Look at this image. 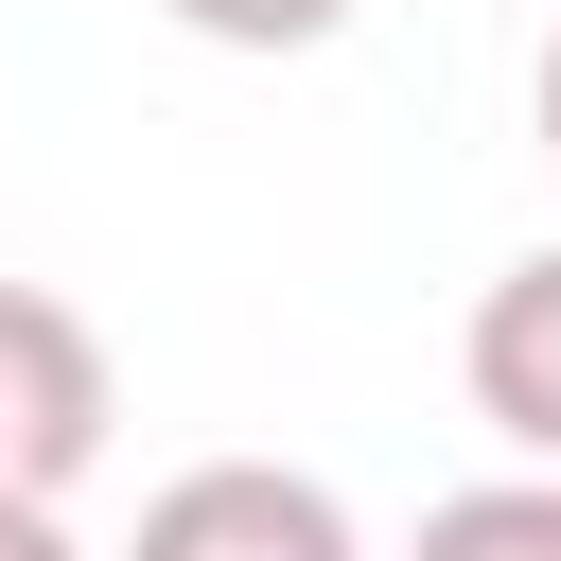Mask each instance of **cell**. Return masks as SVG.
<instances>
[{
    "label": "cell",
    "instance_id": "obj_1",
    "mask_svg": "<svg viewBox=\"0 0 561 561\" xmlns=\"http://www.w3.org/2000/svg\"><path fill=\"white\" fill-rule=\"evenodd\" d=\"M105 421H123L105 333L53 280H0V508H70L105 473Z\"/></svg>",
    "mask_w": 561,
    "mask_h": 561
},
{
    "label": "cell",
    "instance_id": "obj_2",
    "mask_svg": "<svg viewBox=\"0 0 561 561\" xmlns=\"http://www.w3.org/2000/svg\"><path fill=\"white\" fill-rule=\"evenodd\" d=\"M123 561H368V543H351V508H333L316 473H280V456H193V473L140 491V543H123Z\"/></svg>",
    "mask_w": 561,
    "mask_h": 561
},
{
    "label": "cell",
    "instance_id": "obj_3",
    "mask_svg": "<svg viewBox=\"0 0 561 561\" xmlns=\"http://www.w3.org/2000/svg\"><path fill=\"white\" fill-rule=\"evenodd\" d=\"M456 386H473V421H491L526 473H561V245H526V263L473 298V333H456Z\"/></svg>",
    "mask_w": 561,
    "mask_h": 561
},
{
    "label": "cell",
    "instance_id": "obj_4",
    "mask_svg": "<svg viewBox=\"0 0 561 561\" xmlns=\"http://www.w3.org/2000/svg\"><path fill=\"white\" fill-rule=\"evenodd\" d=\"M403 561H561V473H491V491H438Z\"/></svg>",
    "mask_w": 561,
    "mask_h": 561
},
{
    "label": "cell",
    "instance_id": "obj_5",
    "mask_svg": "<svg viewBox=\"0 0 561 561\" xmlns=\"http://www.w3.org/2000/svg\"><path fill=\"white\" fill-rule=\"evenodd\" d=\"M175 35H210V53H316L351 0H158Z\"/></svg>",
    "mask_w": 561,
    "mask_h": 561
},
{
    "label": "cell",
    "instance_id": "obj_6",
    "mask_svg": "<svg viewBox=\"0 0 561 561\" xmlns=\"http://www.w3.org/2000/svg\"><path fill=\"white\" fill-rule=\"evenodd\" d=\"M0 561H88V543H70V508H0Z\"/></svg>",
    "mask_w": 561,
    "mask_h": 561
},
{
    "label": "cell",
    "instance_id": "obj_7",
    "mask_svg": "<svg viewBox=\"0 0 561 561\" xmlns=\"http://www.w3.org/2000/svg\"><path fill=\"white\" fill-rule=\"evenodd\" d=\"M526 105H543V158H561V35H543V88H526Z\"/></svg>",
    "mask_w": 561,
    "mask_h": 561
}]
</instances>
